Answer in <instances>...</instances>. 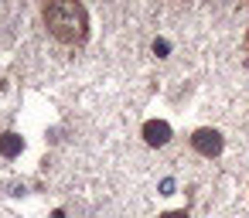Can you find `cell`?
Returning a JSON list of instances; mask_svg holds the SVG:
<instances>
[{"label": "cell", "instance_id": "6da1fadb", "mask_svg": "<svg viewBox=\"0 0 249 218\" xmlns=\"http://www.w3.org/2000/svg\"><path fill=\"white\" fill-rule=\"evenodd\" d=\"M45 28L62 45H82L89 38V14L79 0H48L45 4Z\"/></svg>", "mask_w": 249, "mask_h": 218}, {"label": "cell", "instance_id": "3957f363", "mask_svg": "<svg viewBox=\"0 0 249 218\" xmlns=\"http://www.w3.org/2000/svg\"><path fill=\"white\" fill-rule=\"evenodd\" d=\"M143 140H147L150 147H164V143L171 140V126H167L164 119H147V123H143Z\"/></svg>", "mask_w": 249, "mask_h": 218}, {"label": "cell", "instance_id": "8992f818", "mask_svg": "<svg viewBox=\"0 0 249 218\" xmlns=\"http://www.w3.org/2000/svg\"><path fill=\"white\" fill-rule=\"evenodd\" d=\"M160 194H174V181H164L160 184Z\"/></svg>", "mask_w": 249, "mask_h": 218}, {"label": "cell", "instance_id": "52a82bcc", "mask_svg": "<svg viewBox=\"0 0 249 218\" xmlns=\"http://www.w3.org/2000/svg\"><path fill=\"white\" fill-rule=\"evenodd\" d=\"M160 218H188V211H164Z\"/></svg>", "mask_w": 249, "mask_h": 218}, {"label": "cell", "instance_id": "ba28073f", "mask_svg": "<svg viewBox=\"0 0 249 218\" xmlns=\"http://www.w3.org/2000/svg\"><path fill=\"white\" fill-rule=\"evenodd\" d=\"M52 218H65V211H62V208H58V211H52Z\"/></svg>", "mask_w": 249, "mask_h": 218}, {"label": "cell", "instance_id": "277c9868", "mask_svg": "<svg viewBox=\"0 0 249 218\" xmlns=\"http://www.w3.org/2000/svg\"><path fill=\"white\" fill-rule=\"evenodd\" d=\"M21 150H24V140H21L18 133H4V136H0V157L11 160V157H18Z\"/></svg>", "mask_w": 249, "mask_h": 218}, {"label": "cell", "instance_id": "5b68a950", "mask_svg": "<svg viewBox=\"0 0 249 218\" xmlns=\"http://www.w3.org/2000/svg\"><path fill=\"white\" fill-rule=\"evenodd\" d=\"M167 51H171V45H167L164 38H160V41H154V55H157V58H167Z\"/></svg>", "mask_w": 249, "mask_h": 218}, {"label": "cell", "instance_id": "7a4b0ae2", "mask_svg": "<svg viewBox=\"0 0 249 218\" xmlns=\"http://www.w3.org/2000/svg\"><path fill=\"white\" fill-rule=\"evenodd\" d=\"M191 147H195L201 157H218V153H222V147H225V140H222V133H218V130L201 126V130H195V133H191Z\"/></svg>", "mask_w": 249, "mask_h": 218}, {"label": "cell", "instance_id": "9c48e42d", "mask_svg": "<svg viewBox=\"0 0 249 218\" xmlns=\"http://www.w3.org/2000/svg\"><path fill=\"white\" fill-rule=\"evenodd\" d=\"M246 45H249V34H246Z\"/></svg>", "mask_w": 249, "mask_h": 218}]
</instances>
